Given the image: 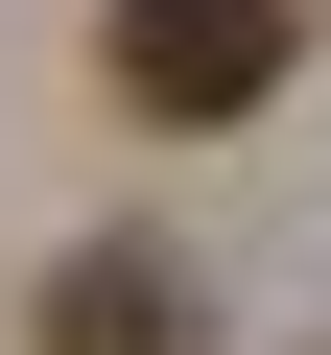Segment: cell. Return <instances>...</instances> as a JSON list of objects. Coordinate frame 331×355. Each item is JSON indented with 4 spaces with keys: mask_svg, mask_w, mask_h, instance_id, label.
<instances>
[{
    "mask_svg": "<svg viewBox=\"0 0 331 355\" xmlns=\"http://www.w3.org/2000/svg\"><path fill=\"white\" fill-rule=\"evenodd\" d=\"M307 48V0H118V95L142 119H260Z\"/></svg>",
    "mask_w": 331,
    "mask_h": 355,
    "instance_id": "6da1fadb",
    "label": "cell"
},
{
    "mask_svg": "<svg viewBox=\"0 0 331 355\" xmlns=\"http://www.w3.org/2000/svg\"><path fill=\"white\" fill-rule=\"evenodd\" d=\"M213 308H190V261H166V237H95L71 284H48V355H190Z\"/></svg>",
    "mask_w": 331,
    "mask_h": 355,
    "instance_id": "7a4b0ae2",
    "label": "cell"
}]
</instances>
